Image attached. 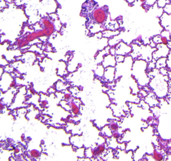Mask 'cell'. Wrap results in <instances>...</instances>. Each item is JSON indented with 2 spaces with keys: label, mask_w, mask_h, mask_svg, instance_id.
<instances>
[{
  "label": "cell",
  "mask_w": 171,
  "mask_h": 161,
  "mask_svg": "<svg viewBox=\"0 0 171 161\" xmlns=\"http://www.w3.org/2000/svg\"><path fill=\"white\" fill-rule=\"evenodd\" d=\"M170 48L168 45L163 43L157 44L156 50L152 53V59L157 60L162 57H168L170 53Z\"/></svg>",
  "instance_id": "obj_2"
},
{
  "label": "cell",
  "mask_w": 171,
  "mask_h": 161,
  "mask_svg": "<svg viewBox=\"0 0 171 161\" xmlns=\"http://www.w3.org/2000/svg\"><path fill=\"white\" fill-rule=\"evenodd\" d=\"M115 55H121L128 56L131 53L133 49L130 44H127L123 41H121L115 47Z\"/></svg>",
  "instance_id": "obj_3"
},
{
  "label": "cell",
  "mask_w": 171,
  "mask_h": 161,
  "mask_svg": "<svg viewBox=\"0 0 171 161\" xmlns=\"http://www.w3.org/2000/svg\"><path fill=\"white\" fill-rule=\"evenodd\" d=\"M104 76L105 80L110 82L113 81L115 77V67L109 66L105 68Z\"/></svg>",
  "instance_id": "obj_6"
},
{
  "label": "cell",
  "mask_w": 171,
  "mask_h": 161,
  "mask_svg": "<svg viewBox=\"0 0 171 161\" xmlns=\"http://www.w3.org/2000/svg\"><path fill=\"white\" fill-rule=\"evenodd\" d=\"M160 35L162 37H164L167 38L169 41L171 40V33H170V31L168 30L163 29V30L160 32Z\"/></svg>",
  "instance_id": "obj_11"
},
{
  "label": "cell",
  "mask_w": 171,
  "mask_h": 161,
  "mask_svg": "<svg viewBox=\"0 0 171 161\" xmlns=\"http://www.w3.org/2000/svg\"><path fill=\"white\" fill-rule=\"evenodd\" d=\"M151 40L154 42L156 45L157 44H160L162 43V36L160 34H159L155 35L154 36H152Z\"/></svg>",
  "instance_id": "obj_10"
},
{
  "label": "cell",
  "mask_w": 171,
  "mask_h": 161,
  "mask_svg": "<svg viewBox=\"0 0 171 161\" xmlns=\"http://www.w3.org/2000/svg\"><path fill=\"white\" fill-rule=\"evenodd\" d=\"M167 66V57H162L158 59L156 62V67L160 69L162 68H166Z\"/></svg>",
  "instance_id": "obj_8"
},
{
  "label": "cell",
  "mask_w": 171,
  "mask_h": 161,
  "mask_svg": "<svg viewBox=\"0 0 171 161\" xmlns=\"http://www.w3.org/2000/svg\"><path fill=\"white\" fill-rule=\"evenodd\" d=\"M126 56L121 55H115V59L117 63H118L123 62L125 61Z\"/></svg>",
  "instance_id": "obj_14"
},
{
  "label": "cell",
  "mask_w": 171,
  "mask_h": 161,
  "mask_svg": "<svg viewBox=\"0 0 171 161\" xmlns=\"http://www.w3.org/2000/svg\"><path fill=\"white\" fill-rule=\"evenodd\" d=\"M169 1H170V3H171V0H169Z\"/></svg>",
  "instance_id": "obj_22"
},
{
  "label": "cell",
  "mask_w": 171,
  "mask_h": 161,
  "mask_svg": "<svg viewBox=\"0 0 171 161\" xmlns=\"http://www.w3.org/2000/svg\"><path fill=\"white\" fill-rule=\"evenodd\" d=\"M168 76L169 78L171 80V72H169L168 71Z\"/></svg>",
  "instance_id": "obj_21"
},
{
  "label": "cell",
  "mask_w": 171,
  "mask_h": 161,
  "mask_svg": "<svg viewBox=\"0 0 171 161\" xmlns=\"http://www.w3.org/2000/svg\"><path fill=\"white\" fill-rule=\"evenodd\" d=\"M31 156H32V157L37 158H38L40 156V153L37 150H32L30 152Z\"/></svg>",
  "instance_id": "obj_17"
},
{
  "label": "cell",
  "mask_w": 171,
  "mask_h": 161,
  "mask_svg": "<svg viewBox=\"0 0 171 161\" xmlns=\"http://www.w3.org/2000/svg\"><path fill=\"white\" fill-rule=\"evenodd\" d=\"M64 98H65L66 100H69L70 98H71V95H68V94H66L64 96Z\"/></svg>",
  "instance_id": "obj_18"
},
{
  "label": "cell",
  "mask_w": 171,
  "mask_h": 161,
  "mask_svg": "<svg viewBox=\"0 0 171 161\" xmlns=\"http://www.w3.org/2000/svg\"><path fill=\"white\" fill-rule=\"evenodd\" d=\"M164 13L167 14L168 15L171 14V3H168L163 8Z\"/></svg>",
  "instance_id": "obj_13"
},
{
  "label": "cell",
  "mask_w": 171,
  "mask_h": 161,
  "mask_svg": "<svg viewBox=\"0 0 171 161\" xmlns=\"http://www.w3.org/2000/svg\"><path fill=\"white\" fill-rule=\"evenodd\" d=\"M126 1L129 4H133L135 2V0H126Z\"/></svg>",
  "instance_id": "obj_19"
},
{
  "label": "cell",
  "mask_w": 171,
  "mask_h": 161,
  "mask_svg": "<svg viewBox=\"0 0 171 161\" xmlns=\"http://www.w3.org/2000/svg\"><path fill=\"white\" fill-rule=\"evenodd\" d=\"M108 18V15L106 11L102 9L96 10L93 15V19L95 23L101 25H105L106 23Z\"/></svg>",
  "instance_id": "obj_4"
},
{
  "label": "cell",
  "mask_w": 171,
  "mask_h": 161,
  "mask_svg": "<svg viewBox=\"0 0 171 161\" xmlns=\"http://www.w3.org/2000/svg\"><path fill=\"white\" fill-rule=\"evenodd\" d=\"M71 105L72 109V112L75 115H77L78 113H79V108L76 106L75 104V103H72L71 104Z\"/></svg>",
  "instance_id": "obj_15"
},
{
  "label": "cell",
  "mask_w": 171,
  "mask_h": 161,
  "mask_svg": "<svg viewBox=\"0 0 171 161\" xmlns=\"http://www.w3.org/2000/svg\"><path fill=\"white\" fill-rule=\"evenodd\" d=\"M117 64L115 55L111 54L106 55L102 62V65L105 68L109 66L115 67Z\"/></svg>",
  "instance_id": "obj_5"
},
{
  "label": "cell",
  "mask_w": 171,
  "mask_h": 161,
  "mask_svg": "<svg viewBox=\"0 0 171 161\" xmlns=\"http://www.w3.org/2000/svg\"><path fill=\"white\" fill-rule=\"evenodd\" d=\"M102 32L103 37L109 39L112 38L114 36L120 34L122 31H121L120 30L113 31V30H110L105 29Z\"/></svg>",
  "instance_id": "obj_7"
},
{
  "label": "cell",
  "mask_w": 171,
  "mask_h": 161,
  "mask_svg": "<svg viewBox=\"0 0 171 161\" xmlns=\"http://www.w3.org/2000/svg\"><path fill=\"white\" fill-rule=\"evenodd\" d=\"M147 62L143 59H137L133 63V76L139 85L142 86H145L150 83V77L147 73Z\"/></svg>",
  "instance_id": "obj_1"
},
{
  "label": "cell",
  "mask_w": 171,
  "mask_h": 161,
  "mask_svg": "<svg viewBox=\"0 0 171 161\" xmlns=\"http://www.w3.org/2000/svg\"><path fill=\"white\" fill-rule=\"evenodd\" d=\"M105 150V148L104 146H98V148H97L96 150H96V155H99L101 153L104 152Z\"/></svg>",
  "instance_id": "obj_16"
},
{
  "label": "cell",
  "mask_w": 171,
  "mask_h": 161,
  "mask_svg": "<svg viewBox=\"0 0 171 161\" xmlns=\"http://www.w3.org/2000/svg\"><path fill=\"white\" fill-rule=\"evenodd\" d=\"M139 1L143 4H145L147 1V0H139Z\"/></svg>",
  "instance_id": "obj_20"
},
{
  "label": "cell",
  "mask_w": 171,
  "mask_h": 161,
  "mask_svg": "<svg viewBox=\"0 0 171 161\" xmlns=\"http://www.w3.org/2000/svg\"><path fill=\"white\" fill-rule=\"evenodd\" d=\"M105 68L102 64L98 65L96 71H95V73L96 75L98 76V77H102L104 76V73H105Z\"/></svg>",
  "instance_id": "obj_9"
},
{
  "label": "cell",
  "mask_w": 171,
  "mask_h": 161,
  "mask_svg": "<svg viewBox=\"0 0 171 161\" xmlns=\"http://www.w3.org/2000/svg\"><path fill=\"white\" fill-rule=\"evenodd\" d=\"M170 3L169 0H157L156 5L158 7L160 8H163L166 5V4Z\"/></svg>",
  "instance_id": "obj_12"
}]
</instances>
